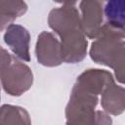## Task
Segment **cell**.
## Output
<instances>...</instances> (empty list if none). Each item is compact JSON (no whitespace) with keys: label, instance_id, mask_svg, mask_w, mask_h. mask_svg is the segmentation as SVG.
I'll list each match as a JSON object with an SVG mask.
<instances>
[{"label":"cell","instance_id":"cell-12","mask_svg":"<svg viewBox=\"0 0 125 125\" xmlns=\"http://www.w3.org/2000/svg\"><path fill=\"white\" fill-rule=\"evenodd\" d=\"M104 19L107 25L124 30L125 2L123 0H110L104 4Z\"/></svg>","mask_w":125,"mask_h":125},{"label":"cell","instance_id":"cell-5","mask_svg":"<svg viewBox=\"0 0 125 125\" xmlns=\"http://www.w3.org/2000/svg\"><path fill=\"white\" fill-rule=\"evenodd\" d=\"M35 56L38 63L47 67H56L63 62L60 40L49 31H42L37 36Z\"/></svg>","mask_w":125,"mask_h":125},{"label":"cell","instance_id":"cell-8","mask_svg":"<svg viewBox=\"0 0 125 125\" xmlns=\"http://www.w3.org/2000/svg\"><path fill=\"white\" fill-rule=\"evenodd\" d=\"M113 83L114 77L108 70L102 68H89L77 76L74 84L88 92L100 96Z\"/></svg>","mask_w":125,"mask_h":125},{"label":"cell","instance_id":"cell-15","mask_svg":"<svg viewBox=\"0 0 125 125\" xmlns=\"http://www.w3.org/2000/svg\"><path fill=\"white\" fill-rule=\"evenodd\" d=\"M0 100H1V96H0Z\"/></svg>","mask_w":125,"mask_h":125},{"label":"cell","instance_id":"cell-10","mask_svg":"<svg viewBox=\"0 0 125 125\" xmlns=\"http://www.w3.org/2000/svg\"><path fill=\"white\" fill-rule=\"evenodd\" d=\"M27 8V4L24 1H0V31H3L11 25L16 19L23 16Z\"/></svg>","mask_w":125,"mask_h":125},{"label":"cell","instance_id":"cell-6","mask_svg":"<svg viewBox=\"0 0 125 125\" xmlns=\"http://www.w3.org/2000/svg\"><path fill=\"white\" fill-rule=\"evenodd\" d=\"M104 2L98 0L79 2L81 26L87 38L95 39L104 23Z\"/></svg>","mask_w":125,"mask_h":125},{"label":"cell","instance_id":"cell-11","mask_svg":"<svg viewBox=\"0 0 125 125\" xmlns=\"http://www.w3.org/2000/svg\"><path fill=\"white\" fill-rule=\"evenodd\" d=\"M0 125H31V119L25 108L5 104L0 106Z\"/></svg>","mask_w":125,"mask_h":125},{"label":"cell","instance_id":"cell-4","mask_svg":"<svg viewBox=\"0 0 125 125\" xmlns=\"http://www.w3.org/2000/svg\"><path fill=\"white\" fill-rule=\"evenodd\" d=\"M48 24L60 40L83 32L76 2H64L53 8L48 15Z\"/></svg>","mask_w":125,"mask_h":125},{"label":"cell","instance_id":"cell-9","mask_svg":"<svg viewBox=\"0 0 125 125\" xmlns=\"http://www.w3.org/2000/svg\"><path fill=\"white\" fill-rule=\"evenodd\" d=\"M101 105L104 112L111 115H120L125 109V90L115 82L109 85L101 94Z\"/></svg>","mask_w":125,"mask_h":125},{"label":"cell","instance_id":"cell-13","mask_svg":"<svg viewBox=\"0 0 125 125\" xmlns=\"http://www.w3.org/2000/svg\"><path fill=\"white\" fill-rule=\"evenodd\" d=\"M96 125H112V118L104 110H97Z\"/></svg>","mask_w":125,"mask_h":125},{"label":"cell","instance_id":"cell-1","mask_svg":"<svg viewBox=\"0 0 125 125\" xmlns=\"http://www.w3.org/2000/svg\"><path fill=\"white\" fill-rule=\"evenodd\" d=\"M124 30L113 28L104 23L94 39L89 50L91 60L99 64L108 66L114 70L119 83L124 82Z\"/></svg>","mask_w":125,"mask_h":125},{"label":"cell","instance_id":"cell-14","mask_svg":"<svg viewBox=\"0 0 125 125\" xmlns=\"http://www.w3.org/2000/svg\"><path fill=\"white\" fill-rule=\"evenodd\" d=\"M12 55L6 50L4 49L2 46H0V68L11 59Z\"/></svg>","mask_w":125,"mask_h":125},{"label":"cell","instance_id":"cell-7","mask_svg":"<svg viewBox=\"0 0 125 125\" xmlns=\"http://www.w3.org/2000/svg\"><path fill=\"white\" fill-rule=\"evenodd\" d=\"M3 39L17 59L21 62L30 61V34L24 26L12 23L5 29Z\"/></svg>","mask_w":125,"mask_h":125},{"label":"cell","instance_id":"cell-3","mask_svg":"<svg viewBox=\"0 0 125 125\" xmlns=\"http://www.w3.org/2000/svg\"><path fill=\"white\" fill-rule=\"evenodd\" d=\"M31 68L15 56L0 68V82L4 91L13 97H20L27 92L33 84Z\"/></svg>","mask_w":125,"mask_h":125},{"label":"cell","instance_id":"cell-2","mask_svg":"<svg viewBox=\"0 0 125 125\" xmlns=\"http://www.w3.org/2000/svg\"><path fill=\"white\" fill-rule=\"evenodd\" d=\"M99 96L73 85L65 106L66 125H96Z\"/></svg>","mask_w":125,"mask_h":125}]
</instances>
